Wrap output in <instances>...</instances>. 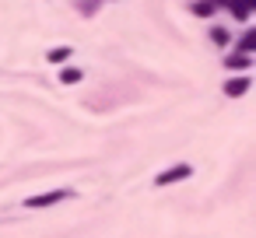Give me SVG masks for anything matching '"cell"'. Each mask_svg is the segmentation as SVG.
Returning a JSON list of instances; mask_svg holds the SVG:
<instances>
[{
	"label": "cell",
	"instance_id": "6da1fadb",
	"mask_svg": "<svg viewBox=\"0 0 256 238\" xmlns=\"http://www.w3.org/2000/svg\"><path fill=\"white\" fill-rule=\"evenodd\" d=\"M67 196H70L67 189H50V193H42V196H28L25 207H28V210H42V207H56V203H64Z\"/></svg>",
	"mask_w": 256,
	"mask_h": 238
},
{
	"label": "cell",
	"instance_id": "7a4b0ae2",
	"mask_svg": "<svg viewBox=\"0 0 256 238\" xmlns=\"http://www.w3.org/2000/svg\"><path fill=\"white\" fill-rule=\"evenodd\" d=\"M190 175H193V168H190V165H176V168L162 172V175L154 179V186H172V182H179V179H190Z\"/></svg>",
	"mask_w": 256,
	"mask_h": 238
},
{
	"label": "cell",
	"instance_id": "3957f363",
	"mask_svg": "<svg viewBox=\"0 0 256 238\" xmlns=\"http://www.w3.org/2000/svg\"><path fill=\"white\" fill-rule=\"evenodd\" d=\"M221 4H224L238 21H246V18L252 14V7H256V0H221Z\"/></svg>",
	"mask_w": 256,
	"mask_h": 238
},
{
	"label": "cell",
	"instance_id": "277c9868",
	"mask_svg": "<svg viewBox=\"0 0 256 238\" xmlns=\"http://www.w3.org/2000/svg\"><path fill=\"white\" fill-rule=\"evenodd\" d=\"M246 88H249V77H235V81H228V84H224L228 98H238V95H246Z\"/></svg>",
	"mask_w": 256,
	"mask_h": 238
},
{
	"label": "cell",
	"instance_id": "5b68a950",
	"mask_svg": "<svg viewBox=\"0 0 256 238\" xmlns=\"http://www.w3.org/2000/svg\"><path fill=\"white\" fill-rule=\"evenodd\" d=\"M81 77H84V70H78V67H64V70H60V81H64V84H78Z\"/></svg>",
	"mask_w": 256,
	"mask_h": 238
},
{
	"label": "cell",
	"instance_id": "8992f818",
	"mask_svg": "<svg viewBox=\"0 0 256 238\" xmlns=\"http://www.w3.org/2000/svg\"><path fill=\"white\" fill-rule=\"evenodd\" d=\"M238 46H242V53H246V56H249V53H252V49H256V32H246V35H242V42H238Z\"/></svg>",
	"mask_w": 256,
	"mask_h": 238
},
{
	"label": "cell",
	"instance_id": "52a82bcc",
	"mask_svg": "<svg viewBox=\"0 0 256 238\" xmlns=\"http://www.w3.org/2000/svg\"><path fill=\"white\" fill-rule=\"evenodd\" d=\"M67 56H70V49H67V46H60V49H50V60H53V63H64Z\"/></svg>",
	"mask_w": 256,
	"mask_h": 238
},
{
	"label": "cell",
	"instance_id": "ba28073f",
	"mask_svg": "<svg viewBox=\"0 0 256 238\" xmlns=\"http://www.w3.org/2000/svg\"><path fill=\"white\" fill-rule=\"evenodd\" d=\"M193 14H200V18H207V14H210V0H204V4H200V0H196V4H193Z\"/></svg>",
	"mask_w": 256,
	"mask_h": 238
},
{
	"label": "cell",
	"instance_id": "9c48e42d",
	"mask_svg": "<svg viewBox=\"0 0 256 238\" xmlns=\"http://www.w3.org/2000/svg\"><path fill=\"white\" fill-rule=\"evenodd\" d=\"M228 67H238V70H246V67H249V56H228Z\"/></svg>",
	"mask_w": 256,
	"mask_h": 238
},
{
	"label": "cell",
	"instance_id": "30bf717a",
	"mask_svg": "<svg viewBox=\"0 0 256 238\" xmlns=\"http://www.w3.org/2000/svg\"><path fill=\"white\" fill-rule=\"evenodd\" d=\"M210 35H214V42H221V46H224V39H228V32H224V28H214Z\"/></svg>",
	"mask_w": 256,
	"mask_h": 238
}]
</instances>
